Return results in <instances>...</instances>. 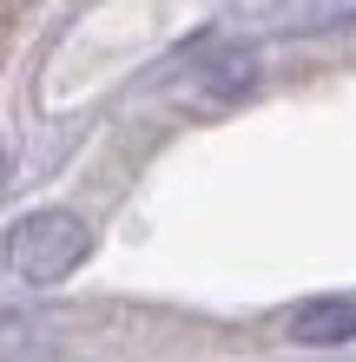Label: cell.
I'll use <instances>...</instances> for the list:
<instances>
[{"label":"cell","mask_w":356,"mask_h":362,"mask_svg":"<svg viewBox=\"0 0 356 362\" xmlns=\"http://www.w3.org/2000/svg\"><path fill=\"white\" fill-rule=\"evenodd\" d=\"M86 250H93V230L79 211H27L13 230H7V264L13 276H27V284H59V276H73L79 264H86Z\"/></svg>","instance_id":"obj_1"},{"label":"cell","mask_w":356,"mask_h":362,"mask_svg":"<svg viewBox=\"0 0 356 362\" xmlns=\"http://www.w3.org/2000/svg\"><path fill=\"white\" fill-rule=\"evenodd\" d=\"M284 336L297 349H337V343H356V296H310V303L290 310Z\"/></svg>","instance_id":"obj_2"},{"label":"cell","mask_w":356,"mask_h":362,"mask_svg":"<svg viewBox=\"0 0 356 362\" xmlns=\"http://www.w3.org/2000/svg\"><path fill=\"white\" fill-rule=\"evenodd\" d=\"M258 86V53L251 47H218L212 66H198V93L205 99H244Z\"/></svg>","instance_id":"obj_3"}]
</instances>
